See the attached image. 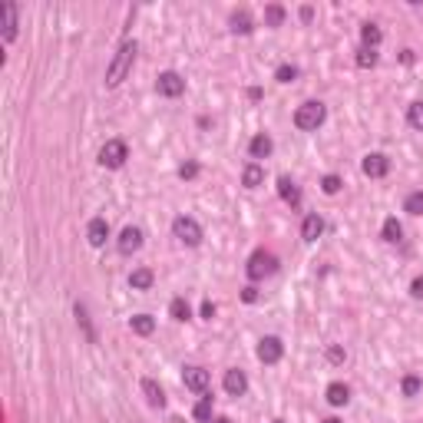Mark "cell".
<instances>
[{
	"instance_id": "6da1fadb",
	"label": "cell",
	"mask_w": 423,
	"mask_h": 423,
	"mask_svg": "<svg viewBox=\"0 0 423 423\" xmlns=\"http://www.w3.org/2000/svg\"><path fill=\"white\" fill-rule=\"evenodd\" d=\"M135 53H139V43L135 40H122L119 43V50L113 53V60H109V67H106V89H116L126 76H129V69L135 63Z\"/></svg>"
},
{
	"instance_id": "7a4b0ae2",
	"label": "cell",
	"mask_w": 423,
	"mask_h": 423,
	"mask_svg": "<svg viewBox=\"0 0 423 423\" xmlns=\"http://www.w3.org/2000/svg\"><path fill=\"white\" fill-rule=\"evenodd\" d=\"M324 119H327V106L318 100H307L294 109V126H298L301 133H314L318 126H324Z\"/></svg>"
},
{
	"instance_id": "3957f363",
	"label": "cell",
	"mask_w": 423,
	"mask_h": 423,
	"mask_svg": "<svg viewBox=\"0 0 423 423\" xmlns=\"http://www.w3.org/2000/svg\"><path fill=\"white\" fill-rule=\"evenodd\" d=\"M172 235L179 238L182 245L195 248V245H202V225L192 219V215H175L172 219Z\"/></svg>"
},
{
	"instance_id": "277c9868",
	"label": "cell",
	"mask_w": 423,
	"mask_h": 423,
	"mask_svg": "<svg viewBox=\"0 0 423 423\" xmlns=\"http://www.w3.org/2000/svg\"><path fill=\"white\" fill-rule=\"evenodd\" d=\"M129 159V146L122 139H106V146L100 149V166L102 169H122Z\"/></svg>"
},
{
	"instance_id": "5b68a950",
	"label": "cell",
	"mask_w": 423,
	"mask_h": 423,
	"mask_svg": "<svg viewBox=\"0 0 423 423\" xmlns=\"http://www.w3.org/2000/svg\"><path fill=\"white\" fill-rule=\"evenodd\" d=\"M245 271H248V278H252V281H261V278H268V274L278 271V258H274L271 252H254L252 258H248Z\"/></svg>"
},
{
	"instance_id": "8992f818",
	"label": "cell",
	"mask_w": 423,
	"mask_h": 423,
	"mask_svg": "<svg viewBox=\"0 0 423 423\" xmlns=\"http://www.w3.org/2000/svg\"><path fill=\"white\" fill-rule=\"evenodd\" d=\"M155 93L166 96V100H175V96L186 93V80H182L175 69H166V73H159V80H155Z\"/></svg>"
},
{
	"instance_id": "52a82bcc",
	"label": "cell",
	"mask_w": 423,
	"mask_h": 423,
	"mask_svg": "<svg viewBox=\"0 0 423 423\" xmlns=\"http://www.w3.org/2000/svg\"><path fill=\"white\" fill-rule=\"evenodd\" d=\"M142 228H139V225H126V228H122V232H119V238H116V248H119V254H126V258H129V254H135L139 252V248H142Z\"/></svg>"
},
{
	"instance_id": "ba28073f",
	"label": "cell",
	"mask_w": 423,
	"mask_h": 423,
	"mask_svg": "<svg viewBox=\"0 0 423 423\" xmlns=\"http://www.w3.org/2000/svg\"><path fill=\"white\" fill-rule=\"evenodd\" d=\"M285 357V344H281V338H274V334H268V338L258 340V360L261 364H278Z\"/></svg>"
},
{
	"instance_id": "9c48e42d",
	"label": "cell",
	"mask_w": 423,
	"mask_h": 423,
	"mask_svg": "<svg viewBox=\"0 0 423 423\" xmlns=\"http://www.w3.org/2000/svg\"><path fill=\"white\" fill-rule=\"evenodd\" d=\"M182 384H186L192 393H208V387H212V377H208V371L205 367H186L182 371Z\"/></svg>"
},
{
	"instance_id": "30bf717a",
	"label": "cell",
	"mask_w": 423,
	"mask_h": 423,
	"mask_svg": "<svg viewBox=\"0 0 423 423\" xmlns=\"http://www.w3.org/2000/svg\"><path fill=\"white\" fill-rule=\"evenodd\" d=\"M0 27H3V43L17 40V3H0Z\"/></svg>"
},
{
	"instance_id": "8fae6325",
	"label": "cell",
	"mask_w": 423,
	"mask_h": 423,
	"mask_svg": "<svg viewBox=\"0 0 423 423\" xmlns=\"http://www.w3.org/2000/svg\"><path fill=\"white\" fill-rule=\"evenodd\" d=\"M360 169H364L367 179H384V175L390 172V159L384 153H367L364 155V162H360Z\"/></svg>"
},
{
	"instance_id": "7c38bea8",
	"label": "cell",
	"mask_w": 423,
	"mask_h": 423,
	"mask_svg": "<svg viewBox=\"0 0 423 423\" xmlns=\"http://www.w3.org/2000/svg\"><path fill=\"white\" fill-rule=\"evenodd\" d=\"M221 387H225V393H228V397H245V393H248V377H245V371L232 367V371H225Z\"/></svg>"
},
{
	"instance_id": "4fadbf2b",
	"label": "cell",
	"mask_w": 423,
	"mask_h": 423,
	"mask_svg": "<svg viewBox=\"0 0 423 423\" xmlns=\"http://www.w3.org/2000/svg\"><path fill=\"white\" fill-rule=\"evenodd\" d=\"M278 195H281L291 208H301V186H298L291 175H281V179H278Z\"/></svg>"
},
{
	"instance_id": "5bb4252c",
	"label": "cell",
	"mask_w": 423,
	"mask_h": 423,
	"mask_svg": "<svg viewBox=\"0 0 423 423\" xmlns=\"http://www.w3.org/2000/svg\"><path fill=\"white\" fill-rule=\"evenodd\" d=\"M106 238H109V225H106V219H93L89 225H86V241H89L93 248H102Z\"/></svg>"
},
{
	"instance_id": "9a60e30c",
	"label": "cell",
	"mask_w": 423,
	"mask_h": 423,
	"mask_svg": "<svg viewBox=\"0 0 423 423\" xmlns=\"http://www.w3.org/2000/svg\"><path fill=\"white\" fill-rule=\"evenodd\" d=\"M321 235H324V219L321 215H318V212L305 215V221H301V238H305V241H318Z\"/></svg>"
},
{
	"instance_id": "2e32d148",
	"label": "cell",
	"mask_w": 423,
	"mask_h": 423,
	"mask_svg": "<svg viewBox=\"0 0 423 423\" xmlns=\"http://www.w3.org/2000/svg\"><path fill=\"white\" fill-rule=\"evenodd\" d=\"M271 153H274V142H271V135L258 133L252 142H248V155H252L254 162H258V159H268Z\"/></svg>"
},
{
	"instance_id": "e0dca14e",
	"label": "cell",
	"mask_w": 423,
	"mask_h": 423,
	"mask_svg": "<svg viewBox=\"0 0 423 423\" xmlns=\"http://www.w3.org/2000/svg\"><path fill=\"white\" fill-rule=\"evenodd\" d=\"M228 27H232V34H252L254 30V23H252V14L248 10H235L232 17H228Z\"/></svg>"
},
{
	"instance_id": "ac0fdd59",
	"label": "cell",
	"mask_w": 423,
	"mask_h": 423,
	"mask_svg": "<svg viewBox=\"0 0 423 423\" xmlns=\"http://www.w3.org/2000/svg\"><path fill=\"white\" fill-rule=\"evenodd\" d=\"M380 40H384V30H380L377 23H364V27H360V43H364L367 50H377Z\"/></svg>"
},
{
	"instance_id": "d6986e66",
	"label": "cell",
	"mask_w": 423,
	"mask_h": 423,
	"mask_svg": "<svg viewBox=\"0 0 423 423\" xmlns=\"http://www.w3.org/2000/svg\"><path fill=\"white\" fill-rule=\"evenodd\" d=\"M261 182H265V169H261L258 162H248V166H245V172H241V186H245V188H258Z\"/></svg>"
},
{
	"instance_id": "ffe728a7",
	"label": "cell",
	"mask_w": 423,
	"mask_h": 423,
	"mask_svg": "<svg viewBox=\"0 0 423 423\" xmlns=\"http://www.w3.org/2000/svg\"><path fill=\"white\" fill-rule=\"evenodd\" d=\"M347 400H351V387H347V384H338V380H334V384H327V404L344 406Z\"/></svg>"
},
{
	"instance_id": "44dd1931",
	"label": "cell",
	"mask_w": 423,
	"mask_h": 423,
	"mask_svg": "<svg viewBox=\"0 0 423 423\" xmlns=\"http://www.w3.org/2000/svg\"><path fill=\"white\" fill-rule=\"evenodd\" d=\"M153 281H155V274L149 268H135L133 274H129V288H135V291H149Z\"/></svg>"
},
{
	"instance_id": "7402d4cb",
	"label": "cell",
	"mask_w": 423,
	"mask_h": 423,
	"mask_svg": "<svg viewBox=\"0 0 423 423\" xmlns=\"http://www.w3.org/2000/svg\"><path fill=\"white\" fill-rule=\"evenodd\" d=\"M142 393H146V400H149V406H166V393H162V387L155 384V380H142Z\"/></svg>"
},
{
	"instance_id": "603a6c76",
	"label": "cell",
	"mask_w": 423,
	"mask_h": 423,
	"mask_svg": "<svg viewBox=\"0 0 423 423\" xmlns=\"http://www.w3.org/2000/svg\"><path fill=\"white\" fill-rule=\"evenodd\" d=\"M129 327H133V334H139V338H149L155 331V321L149 314H135V318H129Z\"/></svg>"
},
{
	"instance_id": "cb8c5ba5",
	"label": "cell",
	"mask_w": 423,
	"mask_h": 423,
	"mask_svg": "<svg viewBox=\"0 0 423 423\" xmlns=\"http://www.w3.org/2000/svg\"><path fill=\"white\" fill-rule=\"evenodd\" d=\"M169 314H172V321H188V318H192V307H188L186 298H172Z\"/></svg>"
},
{
	"instance_id": "d4e9b609",
	"label": "cell",
	"mask_w": 423,
	"mask_h": 423,
	"mask_svg": "<svg viewBox=\"0 0 423 423\" xmlns=\"http://www.w3.org/2000/svg\"><path fill=\"white\" fill-rule=\"evenodd\" d=\"M400 238H404V228H400V221L393 219V215H390V219H384V241L397 245Z\"/></svg>"
},
{
	"instance_id": "484cf974",
	"label": "cell",
	"mask_w": 423,
	"mask_h": 423,
	"mask_svg": "<svg viewBox=\"0 0 423 423\" xmlns=\"http://www.w3.org/2000/svg\"><path fill=\"white\" fill-rule=\"evenodd\" d=\"M73 311H76V324H80V327H83V331H86V340L93 344V340H96V331H93V324H89V314H86V305H76V307H73Z\"/></svg>"
},
{
	"instance_id": "4316f807",
	"label": "cell",
	"mask_w": 423,
	"mask_h": 423,
	"mask_svg": "<svg viewBox=\"0 0 423 423\" xmlns=\"http://www.w3.org/2000/svg\"><path fill=\"white\" fill-rule=\"evenodd\" d=\"M192 413H195V420H202V423L212 420V393H202V400L195 404V410H192Z\"/></svg>"
},
{
	"instance_id": "83f0119b",
	"label": "cell",
	"mask_w": 423,
	"mask_h": 423,
	"mask_svg": "<svg viewBox=\"0 0 423 423\" xmlns=\"http://www.w3.org/2000/svg\"><path fill=\"white\" fill-rule=\"evenodd\" d=\"M265 23H268V27H281V23H285V7H281V3L265 7Z\"/></svg>"
},
{
	"instance_id": "f1b7e54d",
	"label": "cell",
	"mask_w": 423,
	"mask_h": 423,
	"mask_svg": "<svg viewBox=\"0 0 423 423\" xmlns=\"http://www.w3.org/2000/svg\"><path fill=\"white\" fill-rule=\"evenodd\" d=\"M406 122L423 133V102H410V106H406Z\"/></svg>"
},
{
	"instance_id": "f546056e",
	"label": "cell",
	"mask_w": 423,
	"mask_h": 423,
	"mask_svg": "<svg viewBox=\"0 0 423 423\" xmlns=\"http://www.w3.org/2000/svg\"><path fill=\"white\" fill-rule=\"evenodd\" d=\"M404 212H410V215H423V192H410V195H406Z\"/></svg>"
},
{
	"instance_id": "4dcf8cb0",
	"label": "cell",
	"mask_w": 423,
	"mask_h": 423,
	"mask_svg": "<svg viewBox=\"0 0 423 423\" xmlns=\"http://www.w3.org/2000/svg\"><path fill=\"white\" fill-rule=\"evenodd\" d=\"M274 80H278V83H294V80H298V67H291V63H281V67L274 69Z\"/></svg>"
},
{
	"instance_id": "1f68e13d",
	"label": "cell",
	"mask_w": 423,
	"mask_h": 423,
	"mask_svg": "<svg viewBox=\"0 0 423 423\" xmlns=\"http://www.w3.org/2000/svg\"><path fill=\"white\" fill-rule=\"evenodd\" d=\"M400 390H404V397H417V393L423 390V380H420V377H413V373H410V377H404Z\"/></svg>"
},
{
	"instance_id": "d6a6232c",
	"label": "cell",
	"mask_w": 423,
	"mask_h": 423,
	"mask_svg": "<svg viewBox=\"0 0 423 423\" xmlns=\"http://www.w3.org/2000/svg\"><path fill=\"white\" fill-rule=\"evenodd\" d=\"M357 67H360V69L377 67V50H367V47H360V50H357Z\"/></svg>"
},
{
	"instance_id": "836d02e7",
	"label": "cell",
	"mask_w": 423,
	"mask_h": 423,
	"mask_svg": "<svg viewBox=\"0 0 423 423\" xmlns=\"http://www.w3.org/2000/svg\"><path fill=\"white\" fill-rule=\"evenodd\" d=\"M340 186H344V182H340V175H324V179H321V192H324V195H338Z\"/></svg>"
},
{
	"instance_id": "e575fe53",
	"label": "cell",
	"mask_w": 423,
	"mask_h": 423,
	"mask_svg": "<svg viewBox=\"0 0 423 423\" xmlns=\"http://www.w3.org/2000/svg\"><path fill=\"white\" fill-rule=\"evenodd\" d=\"M199 175V162H186V166H179V179H195Z\"/></svg>"
},
{
	"instance_id": "d590c367",
	"label": "cell",
	"mask_w": 423,
	"mask_h": 423,
	"mask_svg": "<svg viewBox=\"0 0 423 423\" xmlns=\"http://www.w3.org/2000/svg\"><path fill=\"white\" fill-rule=\"evenodd\" d=\"M344 351H340V347H327V360H331V364H344Z\"/></svg>"
},
{
	"instance_id": "8d00e7d4",
	"label": "cell",
	"mask_w": 423,
	"mask_h": 423,
	"mask_svg": "<svg viewBox=\"0 0 423 423\" xmlns=\"http://www.w3.org/2000/svg\"><path fill=\"white\" fill-rule=\"evenodd\" d=\"M410 294H413L417 301H423V278H413V285H410Z\"/></svg>"
},
{
	"instance_id": "74e56055",
	"label": "cell",
	"mask_w": 423,
	"mask_h": 423,
	"mask_svg": "<svg viewBox=\"0 0 423 423\" xmlns=\"http://www.w3.org/2000/svg\"><path fill=\"white\" fill-rule=\"evenodd\" d=\"M202 318L205 321H212V318H215V305H212V301H202Z\"/></svg>"
},
{
	"instance_id": "f35d334b",
	"label": "cell",
	"mask_w": 423,
	"mask_h": 423,
	"mask_svg": "<svg viewBox=\"0 0 423 423\" xmlns=\"http://www.w3.org/2000/svg\"><path fill=\"white\" fill-rule=\"evenodd\" d=\"M241 298H245L248 305H254V301H258V291H254V288H245V291H241Z\"/></svg>"
},
{
	"instance_id": "ab89813d",
	"label": "cell",
	"mask_w": 423,
	"mask_h": 423,
	"mask_svg": "<svg viewBox=\"0 0 423 423\" xmlns=\"http://www.w3.org/2000/svg\"><path fill=\"white\" fill-rule=\"evenodd\" d=\"M208 423H232L228 417H215V420H208Z\"/></svg>"
},
{
	"instance_id": "60d3db41",
	"label": "cell",
	"mask_w": 423,
	"mask_h": 423,
	"mask_svg": "<svg viewBox=\"0 0 423 423\" xmlns=\"http://www.w3.org/2000/svg\"><path fill=\"white\" fill-rule=\"evenodd\" d=\"M324 423H340V420H324Z\"/></svg>"
}]
</instances>
